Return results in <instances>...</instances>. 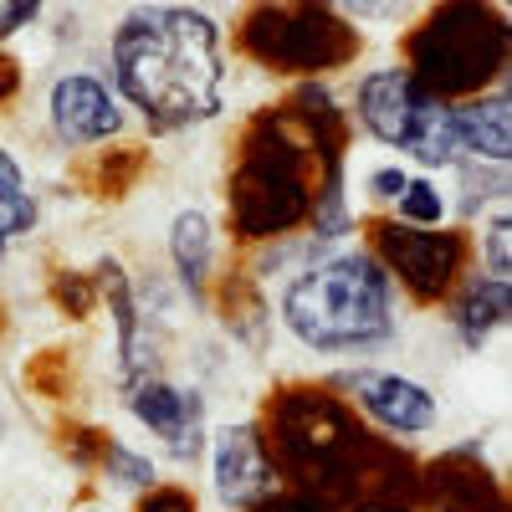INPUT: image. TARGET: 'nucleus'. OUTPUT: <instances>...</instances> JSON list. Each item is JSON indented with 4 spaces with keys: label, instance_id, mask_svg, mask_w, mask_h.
I'll return each mask as SVG.
<instances>
[{
    "label": "nucleus",
    "instance_id": "423d86ee",
    "mask_svg": "<svg viewBox=\"0 0 512 512\" xmlns=\"http://www.w3.org/2000/svg\"><path fill=\"white\" fill-rule=\"evenodd\" d=\"M241 47L262 67L308 82V77H328L338 67H349L364 52V36L333 6H282V11L262 6L246 16Z\"/></svg>",
    "mask_w": 512,
    "mask_h": 512
},
{
    "label": "nucleus",
    "instance_id": "4be33fe9",
    "mask_svg": "<svg viewBox=\"0 0 512 512\" xmlns=\"http://www.w3.org/2000/svg\"><path fill=\"white\" fill-rule=\"evenodd\" d=\"M134 512H200V502H195V492H185L175 482H159L149 497H139Z\"/></svg>",
    "mask_w": 512,
    "mask_h": 512
},
{
    "label": "nucleus",
    "instance_id": "39448f33",
    "mask_svg": "<svg viewBox=\"0 0 512 512\" xmlns=\"http://www.w3.org/2000/svg\"><path fill=\"white\" fill-rule=\"evenodd\" d=\"M441 103H466L507 82V16L482 6H446L415 26L400 62Z\"/></svg>",
    "mask_w": 512,
    "mask_h": 512
},
{
    "label": "nucleus",
    "instance_id": "5701e85b",
    "mask_svg": "<svg viewBox=\"0 0 512 512\" xmlns=\"http://www.w3.org/2000/svg\"><path fill=\"white\" fill-rule=\"evenodd\" d=\"M354 512H410V507H400V502H359Z\"/></svg>",
    "mask_w": 512,
    "mask_h": 512
},
{
    "label": "nucleus",
    "instance_id": "4468645a",
    "mask_svg": "<svg viewBox=\"0 0 512 512\" xmlns=\"http://www.w3.org/2000/svg\"><path fill=\"white\" fill-rule=\"evenodd\" d=\"M451 113H456L461 159L492 164V169L512 164V98H507V82L492 88V93L466 98V103H451Z\"/></svg>",
    "mask_w": 512,
    "mask_h": 512
},
{
    "label": "nucleus",
    "instance_id": "6e6552de",
    "mask_svg": "<svg viewBox=\"0 0 512 512\" xmlns=\"http://www.w3.org/2000/svg\"><path fill=\"white\" fill-rule=\"evenodd\" d=\"M328 390L344 400L354 415H364L379 436L420 441L441 425V400L431 384H420L400 369H379V364H344L328 374Z\"/></svg>",
    "mask_w": 512,
    "mask_h": 512
},
{
    "label": "nucleus",
    "instance_id": "9b49d317",
    "mask_svg": "<svg viewBox=\"0 0 512 512\" xmlns=\"http://www.w3.org/2000/svg\"><path fill=\"white\" fill-rule=\"evenodd\" d=\"M210 492H216L221 512H251L262 507L272 492H282V472L272 461L267 431L256 420H226L210 431Z\"/></svg>",
    "mask_w": 512,
    "mask_h": 512
},
{
    "label": "nucleus",
    "instance_id": "f257e3e1",
    "mask_svg": "<svg viewBox=\"0 0 512 512\" xmlns=\"http://www.w3.org/2000/svg\"><path fill=\"white\" fill-rule=\"evenodd\" d=\"M108 82L154 139L216 123L231 98L226 31L195 6H128L108 31Z\"/></svg>",
    "mask_w": 512,
    "mask_h": 512
},
{
    "label": "nucleus",
    "instance_id": "0eeeda50",
    "mask_svg": "<svg viewBox=\"0 0 512 512\" xmlns=\"http://www.w3.org/2000/svg\"><path fill=\"white\" fill-rule=\"evenodd\" d=\"M369 251L379 256V267L390 272V282L400 292H410L415 303H441V297H451L461 287L472 241L451 226L410 231V226H395L390 216H379L369 226Z\"/></svg>",
    "mask_w": 512,
    "mask_h": 512
},
{
    "label": "nucleus",
    "instance_id": "f8f14e48",
    "mask_svg": "<svg viewBox=\"0 0 512 512\" xmlns=\"http://www.w3.org/2000/svg\"><path fill=\"white\" fill-rule=\"evenodd\" d=\"M164 251H169V272H175L180 292L190 303H205L216 287V262H221V226L205 205H185L175 210V221L164 231Z\"/></svg>",
    "mask_w": 512,
    "mask_h": 512
},
{
    "label": "nucleus",
    "instance_id": "20e7f679",
    "mask_svg": "<svg viewBox=\"0 0 512 512\" xmlns=\"http://www.w3.org/2000/svg\"><path fill=\"white\" fill-rule=\"evenodd\" d=\"M349 118L364 134L390 149L400 164H420V175L461 164V139H456V113L436 93H425L400 62H379L354 77V103Z\"/></svg>",
    "mask_w": 512,
    "mask_h": 512
},
{
    "label": "nucleus",
    "instance_id": "9d476101",
    "mask_svg": "<svg viewBox=\"0 0 512 512\" xmlns=\"http://www.w3.org/2000/svg\"><path fill=\"white\" fill-rule=\"evenodd\" d=\"M41 118H47L52 144L67 149V154L103 149V144L123 139V128H128V108L118 103L113 82L103 72H93V67H62L47 82Z\"/></svg>",
    "mask_w": 512,
    "mask_h": 512
},
{
    "label": "nucleus",
    "instance_id": "a211bd4d",
    "mask_svg": "<svg viewBox=\"0 0 512 512\" xmlns=\"http://www.w3.org/2000/svg\"><path fill=\"white\" fill-rule=\"evenodd\" d=\"M477 272L512 282V216H507V205L487 210V221L477 231Z\"/></svg>",
    "mask_w": 512,
    "mask_h": 512
},
{
    "label": "nucleus",
    "instance_id": "7ed1b4c3",
    "mask_svg": "<svg viewBox=\"0 0 512 512\" xmlns=\"http://www.w3.org/2000/svg\"><path fill=\"white\" fill-rule=\"evenodd\" d=\"M313 144L287 113H267L246 128L241 159L231 169V231L251 246H267L308 226L313 216Z\"/></svg>",
    "mask_w": 512,
    "mask_h": 512
},
{
    "label": "nucleus",
    "instance_id": "6ab92c4d",
    "mask_svg": "<svg viewBox=\"0 0 512 512\" xmlns=\"http://www.w3.org/2000/svg\"><path fill=\"white\" fill-rule=\"evenodd\" d=\"M415 175L410 164H400V159H384V164H369L364 169V200L374 205V210H390L395 200H400V190H405V180Z\"/></svg>",
    "mask_w": 512,
    "mask_h": 512
},
{
    "label": "nucleus",
    "instance_id": "393cba45",
    "mask_svg": "<svg viewBox=\"0 0 512 512\" xmlns=\"http://www.w3.org/2000/svg\"><path fill=\"white\" fill-rule=\"evenodd\" d=\"M0 431H6V425H0Z\"/></svg>",
    "mask_w": 512,
    "mask_h": 512
},
{
    "label": "nucleus",
    "instance_id": "ddd939ff",
    "mask_svg": "<svg viewBox=\"0 0 512 512\" xmlns=\"http://www.w3.org/2000/svg\"><path fill=\"white\" fill-rule=\"evenodd\" d=\"M446 303H451L446 308V328L456 333V344L466 354H482L512 318V282L472 272V277H461V287L446 297Z\"/></svg>",
    "mask_w": 512,
    "mask_h": 512
},
{
    "label": "nucleus",
    "instance_id": "f03ea898",
    "mask_svg": "<svg viewBox=\"0 0 512 512\" xmlns=\"http://www.w3.org/2000/svg\"><path fill=\"white\" fill-rule=\"evenodd\" d=\"M277 323L318 359H364L400 338V287L369 246H318L282 277Z\"/></svg>",
    "mask_w": 512,
    "mask_h": 512
},
{
    "label": "nucleus",
    "instance_id": "aec40b11",
    "mask_svg": "<svg viewBox=\"0 0 512 512\" xmlns=\"http://www.w3.org/2000/svg\"><path fill=\"white\" fill-rule=\"evenodd\" d=\"M41 16H47V6H36V0H0V47L31 31Z\"/></svg>",
    "mask_w": 512,
    "mask_h": 512
},
{
    "label": "nucleus",
    "instance_id": "2eb2a0df",
    "mask_svg": "<svg viewBox=\"0 0 512 512\" xmlns=\"http://www.w3.org/2000/svg\"><path fill=\"white\" fill-rule=\"evenodd\" d=\"M36 226H41V195L26 175L21 154L11 144H0V272H6L11 251L26 236H36Z\"/></svg>",
    "mask_w": 512,
    "mask_h": 512
},
{
    "label": "nucleus",
    "instance_id": "dca6fc26",
    "mask_svg": "<svg viewBox=\"0 0 512 512\" xmlns=\"http://www.w3.org/2000/svg\"><path fill=\"white\" fill-rule=\"evenodd\" d=\"M98 482H103L113 497H149V492L164 482V472H159L154 451L123 441V436H108V441L98 446Z\"/></svg>",
    "mask_w": 512,
    "mask_h": 512
},
{
    "label": "nucleus",
    "instance_id": "412c9836",
    "mask_svg": "<svg viewBox=\"0 0 512 512\" xmlns=\"http://www.w3.org/2000/svg\"><path fill=\"white\" fill-rule=\"evenodd\" d=\"M251 512H333V502L318 497V492H303V487H282V492H272L262 507H251Z\"/></svg>",
    "mask_w": 512,
    "mask_h": 512
},
{
    "label": "nucleus",
    "instance_id": "1a4fd4ad",
    "mask_svg": "<svg viewBox=\"0 0 512 512\" xmlns=\"http://www.w3.org/2000/svg\"><path fill=\"white\" fill-rule=\"evenodd\" d=\"M128 420L154 441V461H175L195 466L210 446V400L200 384L175 379V374H154L123 395Z\"/></svg>",
    "mask_w": 512,
    "mask_h": 512
},
{
    "label": "nucleus",
    "instance_id": "f3484780",
    "mask_svg": "<svg viewBox=\"0 0 512 512\" xmlns=\"http://www.w3.org/2000/svg\"><path fill=\"white\" fill-rule=\"evenodd\" d=\"M390 221L395 226H410V231H441L451 221V190L436 180V175H415L405 180L400 200L390 205Z\"/></svg>",
    "mask_w": 512,
    "mask_h": 512
},
{
    "label": "nucleus",
    "instance_id": "b1692460",
    "mask_svg": "<svg viewBox=\"0 0 512 512\" xmlns=\"http://www.w3.org/2000/svg\"><path fill=\"white\" fill-rule=\"evenodd\" d=\"M77 512H113V507H77Z\"/></svg>",
    "mask_w": 512,
    "mask_h": 512
}]
</instances>
